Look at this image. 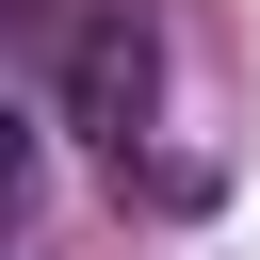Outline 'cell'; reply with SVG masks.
<instances>
[{"instance_id": "7a4b0ae2", "label": "cell", "mask_w": 260, "mask_h": 260, "mask_svg": "<svg viewBox=\"0 0 260 260\" xmlns=\"http://www.w3.org/2000/svg\"><path fill=\"white\" fill-rule=\"evenodd\" d=\"M16 211H32V114L0 98V228H16Z\"/></svg>"}, {"instance_id": "6da1fadb", "label": "cell", "mask_w": 260, "mask_h": 260, "mask_svg": "<svg viewBox=\"0 0 260 260\" xmlns=\"http://www.w3.org/2000/svg\"><path fill=\"white\" fill-rule=\"evenodd\" d=\"M146 98H162V32H146V0H98L81 49H65V130L130 162V146H146Z\"/></svg>"}]
</instances>
